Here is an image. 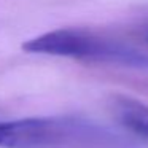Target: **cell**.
<instances>
[{
	"label": "cell",
	"instance_id": "cell-1",
	"mask_svg": "<svg viewBox=\"0 0 148 148\" xmlns=\"http://www.w3.org/2000/svg\"><path fill=\"white\" fill-rule=\"evenodd\" d=\"M108 134L73 118H26L0 123V148H96Z\"/></svg>",
	"mask_w": 148,
	"mask_h": 148
},
{
	"label": "cell",
	"instance_id": "cell-2",
	"mask_svg": "<svg viewBox=\"0 0 148 148\" xmlns=\"http://www.w3.org/2000/svg\"><path fill=\"white\" fill-rule=\"evenodd\" d=\"M23 49L34 54L61 56L96 62H112L126 67L148 69V54L131 46L100 38L75 29H56L27 40Z\"/></svg>",
	"mask_w": 148,
	"mask_h": 148
},
{
	"label": "cell",
	"instance_id": "cell-3",
	"mask_svg": "<svg viewBox=\"0 0 148 148\" xmlns=\"http://www.w3.org/2000/svg\"><path fill=\"white\" fill-rule=\"evenodd\" d=\"M115 119L129 134L148 145V105L131 96L116 94L110 100Z\"/></svg>",
	"mask_w": 148,
	"mask_h": 148
},
{
	"label": "cell",
	"instance_id": "cell-4",
	"mask_svg": "<svg viewBox=\"0 0 148 148\" xmlns=\"http://www.w3.org/2000/svg\"><path fill=\"white\" fill-rule=\"evenodd\" d=\"M147 40H148V34H147Z\"/></svg>",
	"mask_w": 148,
	"mask_h": 148
}]
</instances>
